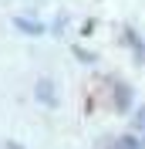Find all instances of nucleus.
I'll use <instances>...</instances> for the list:
<instances>
[{"label": "nucleus", "instance_id": "nucleus-7", "mask_svg": "<svg viewBox=\"0 0 145 149\" xmlns=\"http://www.w3.org/2000/svg\"><path fill=\"white\" fill-rule=\"evenodd\" d=\"M3 149H24V146H17V142H3Z\"/></svg>", "mask_w": 145, "mask_h": 149}, {"label": "nucleus", "instance_id": "nucleus-5", "mask_svg": "<svg viewBox=\"0 0 145 149\" xmlns=\"http://www.w3.org/2000/svg\"><path fill=\"white\" fill-rule=\"evenodd\" d=\"M115 149H142V142H138L135 136H122V139L115 142Z\"/></svg>", "mask_w": 145, "mask_h": 149}, {"label": "nucleus", "instance_id": "nucleus-2", "mask_svg": "<svg viewBox=\"0 0 145 149\" xmlns=\"http://www.w3.org/2000/svg\"><path fill=\"white\" fill-rule=\"evenodd\" d=\"M37 102H44V105H54L57 102V98H54V85L44 81V78L37 81Z\"/></svg>", "mask_w": 145, "mask_h": 149}, {"label": "nucleus", "instance_id": "nucleus-3", "mask_svg": "<svg viewBox=\"0 0 145 149\" xmlns=\"http://www.w3.org/2000/svg\"><path fill=\"white\" fill-rule=\"evenodd\" d=\"M115 95H118V109L125 112V109H128V105H132V92H128L125 85H115Z\"/></svg>", "mask_w": 145, "mask_h": 149}, {"label": "nucleus", "instance_id": "nucleus-6", "mask_svg": "<svg viewBox=\"0 0 145 149\" xmlns=\"http://www.w3.org/2000/svg\"><path fill=\"white\" fill-rule=\"evenodd\" d=\"M135 125L145 132V109H138V115H135Z\"/></svg>", "mask_w": 145, "mask_h": 149}, {"label": "nucleus", "instance_id": "nucleus-4", "mask_svg": "<svg viewBox=\"0 0 145 149\" xmlns=\"http://www.w3.org/2000/svg\"><path fill=\"white\" fill-rule=\"evenodd\" d=\"M125 41L135 47V54H138V58H145V44L138 41V34H135V31H125Z\"/></svg>", "mask_w": 145, "mask_h": 149}, {"label": "nucleus", "instance_id": "nucleus-1", "mask_svg": "<svg viewBox=\"0 0 145 149\" xmlns=\"http://www.w3.org/2000/svg\"><path fill=\"white\" fill-rule=\"evenodd\" d=\"M14 27L24 31V34H44V24L41 20H30V17H14Z\"/></svg>", "mask_w": 145, "mask_h": 149}]
</instances>
